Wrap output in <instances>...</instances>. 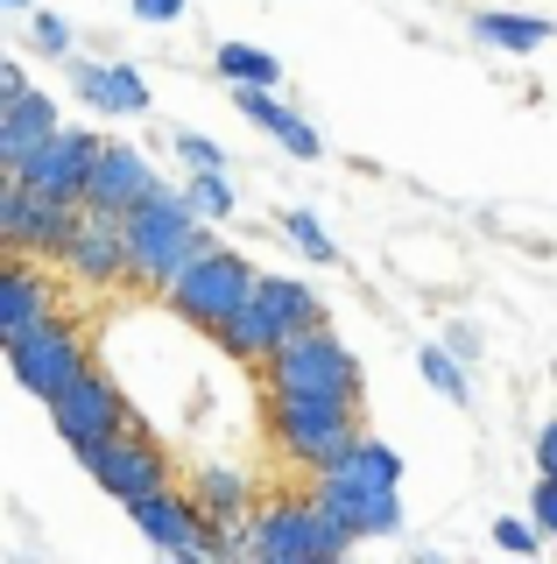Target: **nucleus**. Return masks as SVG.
<instances>
[{"label": "nucleus", "instance_id": "16", "mask_svg": "<svg viewBox=\"0 0 557 564\" xmlns=\"http://www.w3.org/2000/svg\"><path fill=\"white\" fill-rule=\"evenodd\" d=\"M233 106L254 120V128H269L275 141H283V155H297V163H318V155H325V134L310 128L275 85H233Z\"/></svg>", "mask_w": 557, "mask_h": 564}, {"label": "nucleus", "instance_id": "21", "mask_svg": "<svg viewBox=\"0 0 557 564\" xmlns=\"http://www.w3.org/2000/svg\"><path fill=\"white\" fill-rule=\"evenodd\" d=\"M550 22H536V14H515V8H473V43L501 50V57H529V50L550 43Z\"/></svg>", "mask_w": 557, "mask_h": 564}, {"label": "nucleus", "instance_id": "28", "mask_svg": "<svg viewBox=\"0 0 557 564\" xmlns=\"http://www.w3.org/2000/svg\"><path fill=\"white\" fill-rule=\"evenodd\" d=\"M170 149H177L184 170H226V149L212 134H170Z\"/></svg>", "mask_w": 557, "mask_h": 564}, {"label": "nucleus", "instance_id": "33", "mask_svg": "<svg viewBox=\"0 0 557 564\" xmlns=\"http://www.w3.org/2000/svg\"><path fill=\"white\" fill-rule=\"evenodd\" d=\"M14 93H29V64L0 57V99H14Z\"/></svg>", "mask_w": 557, "mask_h": 564}, {"label": "nucleus", "instance_id": "23", "mask_svg": "<svg viewBox=\"0 0 557 564\" xmlns=\"http://www.w3.org/2000/svg\"><path fill=\"white\" fill-rule=\"evenodd\" d=\"M466 367H473V360H459L445 339H438V346H416V375L438 388L445 402H473V381H466Z\"/></svg>", "mask_w": 557, "mask_h": 564}, {"label": "nucleus", "instance_id": "30", "mask_svg": "<svg viewBox=\"0 0 557 564\" xmlns=\"http://www.w3.org/2000/svg\"><path fill=\"white\" fill-rule=\"evenodd\" d=\"M128 8L142 14L149 29H170V22H184V14H190V0H128Z\"/></svg>", "mask_w": 557, "mask_h": 564}, {"label": "nucleus", "instance_id": "9", "mask_svg": "<svg viewBox=\"0 0 557 564\" xmlns=\"http://www.w3.org/2000/svg\"><path fill=\"white\" fill-rule=\"evenodd\" d=\"M50 423H57V437H64V445H72V458H78V452L107 445V437H120V431H134L142 416L128 410V395H120V381H113V375L85 367V375L64 388L57 402H50Z\"/></svg>", "mask_w": 557, "mask_h": 564}, {"label": "nucleus", "instance_id": "10", "mask_svg": "<svg viewBox=\"0 0 557 564\" xmlns=\"http://www.w3.org/2000/svg\"><path fill=\"white\" fill-rule=\"evenodd\" d=\"M78 466L92 473V480L107 487L120 508H128V501H142V494H155V487H170V452H163V437H155L149 423H134V431L107 437V445L78 452Z\"/></svg>", "mask_w": 557, "mask_h": 564}, {"label": "nucleus", "instance_id": "12", "mask_svg": "<svg viewBox=\"0 0 557 564\" xmlns=\"http://www.w3.org/2000/svg\"><path fill=\"white\" fill-rule=\"evenodd\" d=\"M99 149H107V134H92V128H57V134H50L43 149L22 163V170H8V176H22L29 191H43V198L85 205V191H92V163H99Z\"/></svg>", "mask_w": 557, "mask_h": 564}, {"label": "nucleus", "instance_id": "31", "mask_svg": "<svg viewBox=\"0 0 557 564\" xmlns=\"http://www.w3.org/2000/svg\"><path fill=\"white\" fill-rule=\"evenodd\" d=\"M445 346H451V352H459V360H480V352H487L473 325H451V332H445Z\"/></svg>", "mask_w": 557, "mask_h": 564}, {"label": "nucleus", "instance_id": "4", "mask_svg": "<svg viewBox=\"0 0 557 564\" xmlns=\"http://www.w3.org/2000/svg\"><path fill=\"white\" fill-rule=\"evenodd\" d=\"M254 564H332L360 543L353 522L325 516L318 494H275V501H254Z\"/></svg>", "mask_w": 557, "mask_h": 564}, {"label": "nucleus", "instance_id": "22", "mask_svg": "<svg viewBox=\"0 0 557 564\" xmlns=\"http://www.w3.org/2000/svg\"><path fill=\"white\" fill-rule=\"evenodd\" d=\"M212 64H219L226 85H283V57H269L261 43H233V35H226Z\"/></svg>", "mask_w": 557, "mask_h": 564}, {"label": "nucleus", "instance_id": "24", "mask_svg": "<svg viewBox=\"0 0 557 564\" xmlns=\"http://www.w3.org/2000/svg\"><path fill=\"white\" fill-rule=\"evenodd\" d=\"M283 240H290V247H297V254H304V261H318V269H339V240H332V234H325V219H318V212H304V205H290V212H283Z\"/></svg>", "mask_w": 557, "mask_h": 564}, {"label": "nucleus", "instance_id": "18", "mask_svg": "<svg viewBox=\"0 0 557 564\" xmlns=\"http://www.w3.org/2000/svg\"><path fill=\"white\" fill-rule=\"evenodd\" d=\"M50 311H57V282L36 269V254H14L8 247V269H0V339L43 325Z\"/></svg>", "mask_w": 557, "mask_h": 564}, {"label": "nucleus", "instance_id": "32", "mask_svg": "<svg viewBox=\"0 0 557 564\" xmlns=\"http://www.w3.org/2000/svg\"><path fill=\"white\" fill-rule=\"evenodd\" d=\"M536 473H557V416L536 431Z\"/></svg>", "mask_w": 557, "mask_h": 564}, {"label": "nucleus", "instance_id": "11", "mask_svg": "<svg viewBox=\"0 0 557 564\" xmlns=\"http://www.w3.org/2000/svg\"><path fill=\"white\" fill-rule=\"evenodd\" d=\"M128 522L142 529L149 551L163 557H212V522H205V508L190 501V487H155L142 501H128Z\"/></svg>", "mask_w": 557, "mask_h": 564}, {"label": "nucleus", "instance_id": "17", "mask_svg": "<svg viewBox=\"0 0 557 564\" xmlns=\"http://www.w3.org/2000/svg\"><path fill=\"white\" fill-rule=\"evenodd\" d=\"M57 128H64V120H57V93H36V85H29V93L0 99V170H22Z\"/></svg>", "mask_w": 557, "mask_h": 564}, {"label": "nucleus", "instance_id": "34", "mask_svg": "<svg viewBox=\"0 0 557 564\" xmlns=\"http://www.w3.org/2000/svg\"><path fill=\"white\" fill-rule=\"evenodd\" d=\"M0 8H29V0H0Z\"/></svg>", "mask_w": 557, "mask_h": 564}, {"label": "nucleus", "instance_id": "14", "mask_svg": "<svg viewBox=\"0 0 557 564\" xmlns=\"http://www.w3.org/2000/svg\"><path fill=\"white\" fill-rule=\"evenodd\" d=\"M64 78H72V93L92 106L99 120H142L155 93H149V78H142V64H120V57H64Z\"/></svg>", "mask_w": 557, "mask_h": 564}, {"label": "nucleus", "instance_id": "27", "mask_svg": "<svg viewBox=\"0 0 557 564\" xmlns=\"http://www.w3.org/2000/svg\"><path fill=\"white\" fill-rule=\"evenodd\" d=\"M494 543L509 557H536L550 536H544V522H536V516H494Z\"/></svg>", "mask_w": 557, "mask_h": 564}, {"label": "nucleus", "instance_id": "20", "mask_svg": "<svg viewBox=\"0 0 557 564\" xmlns=\"http://www.w3.org/2000/svg\"><path fill=\"white\" fill-rule=\"evenodd\" d=\"M254 304L269 311V325L283 332V346L297 339V332H310V325H332V311H325V296L310 290L304 275H261V282H254Z\"/></svg>", "mask_w": 557, "mask_h": 564}, {"label": "nucleus", "instance_id": "26", "mask_svg": "<svg viewBox=\"0 0 557 564\" xmlns=\"http://www.w3.org/2000/svg\"><path fill=\"white\" fill-rule=\"evenodd\" d=\"M29 50H43V57H72V50H78V29L64 22V14L36 8V14H29Z\"/></svg>", "mask_w": 557, "mask_h": 564}, {"label": "nucleus", "instance_id": "25", "mask_svg": "<svg viewBox=\"0 0 557 564\" xmlns=\"http://www.w3.org/2000/svg\"><path fill=\"white\" fill-rule=\"evenodd\" d=\"M184 191H190V205H198L212 226H226V219L240 212V191L226 184V170H190V176H184Z\"/></svg>", "mask_w": 557, "mask_h": 564}, {"label": "nucleus", "instance_id": "2", "mask_svg": "<svg viewBox=\"0 0 557 564\" xmlns=\"http://www.w3.org/2000/svg\"><path fill=\"white\" fill-rule=\"evenodd\" d=\"M205 247H212V219L190 205L184 184H155L142 205H128V261H134L142 290L163 296Z\"/></svg>", "mask_w": 557, "mask_h": 564}, {"label": "nucleus", "instance_id": "6", "mask_svg": "<svg viewBox=\"0 0 557 564\" xmlns=\"http://www.w3.org/2000/svg\"><path fill=\"white\" fill-rule=\"evenodd\" d=\"M261 375H269V388H310V395H339V402H360V395H368V375H360L353 346L339 339V325L297 332V339L275 352Z\"/></svg>", "mask_w": 557, "mask_h": 564}, {"label": "nucleus", "instance_id": "1", "mask_svg": "<svg viewBox=\"0 0 557 564\" xmlns=\"http://www.w3.org/2000/svg\"><path fill=\"white\" fill-rule=\"evenodd\" d=\"M310 494H318L325 516L353 522L360 543L395 536V529L409 522V508H403V452H395L389 437H368V431H360V445L346 452L339 473H318V480H310Z\"/></svg>", "mask_w": 557, "mask_h": 564}, {"label": "nucleus", "instance_id": "19", "mask_svg": "<svg viewBox=\"0 0 557 564\" xmlns=\"http://www.w3.org/2000/svg\"><path fill=\"white\" fill-rule=\"evenodd\" d=\"M184 487L205 508V522H248L254 516V473L233 466V458H198Z\"/></svg>", "mask_w": 557, "mask_h": 564}, {"label": "nucleus", "instance_id": "8", "mask_svg": "<svg viewBox=\"0 0 557 564\" xmlns=\"http://www.w3.org/2000/svg\"><path fill=\"white\" fill-rule=\"evenodd\" d=\"M78 226H85V205L43 198V191L22 184V176H0V240H8L14 254L64 261V247L78 240Z\"/></svg>", "mask_w": 557, "mask_h": 564}, {"label": "nucleus", "instance_id": "7", "mask_svg": "<svg viewBox=\"0 0 557 564\" xmlns=\"http://www.w3.org/2000/svg\"><path fill=\"white\" fill-rule=\"evenodd\" d=\"M0 346H8L14 381H22L36 402H57L64 388H72L85 367H92V360H85L78 325H72V317H57V311H50L43 325H29V332H14V339H0Z\"/></svg>", "mask_w": 557, "mask_h": 564}, {"label": "nucleus", "instance_id": "15", "mask_svg": "<svg viewBox=\"0 0 557 564\" xmlns=\"http://www.w3.org/2000/svg\"><path fill=\"white\" fill-rule=\"evenodd\" d=\"M155 184H163V176H155L149 155L134 149V141H113V134H107V149H99V163H92V191H85V205L128 212V205H142Z\"/></svg>", "mask_w": 557, "mask_h": 564}, {"label": "nucleus", "instance_id": "29", "mask_svg": "<svg viewBox=\"0 0 557 564\" xmlns=\"http://www.w3.org/2000/svg\"><path fill=\"white\" fill-rule=\"evenodd\" d=\"M529 516L544 522V536L557 543V473H536V494H529Z\"/></svg>", "mask_w": 557, "mask_h": 564}, {"label": "nucleus", "instance_id": "13", "mask_svg": "<svg viewBox=\"0 0 557 564\" xmlns=\"http://www.w3.org/2000/svg\"><path fill=\"white\" fill-rule=\"evenodd\" d=\"M57 269L72 275L78 290H113V282H134V261H128V212L85 205V226H78V240L64 247Z\"/></svg>", "mask_w": 557, "mask_h": 564}, {"label": "nucleus", "instance_id": "3", "mask_svg": "<svg viewBox=\"0 0 557 564\" xmlns=\"http://www.w3.org/2000/svg\"><path fill=\"white\" fill-rule=\"evenodd\" d=\"M269 423H275V445L297 458L310 480L339 473L346 452L360 445V402L310 395V388H269Z\"/></svg>", "mask_w": 557, "mask_h": 564}, {"label": "nucleus", "instance_id": "5", "mask_svg": "<svg viewBox=\"0 0 557 564\" xmlns=\"http://www.w3.org/2000/svg\"><path fill=\"white\" fill-rule=\"evenodd\" d=\"M254 282H261L254 261L240 254V247L212 240V247H205V254L190 261V269H184L177 282H170L163 296H170V311H177L184 325H198L205 339H219V325H226V317H233V311L254 296Z\"/></svg>", "mask_w": 557, "mask_h": 564}]
</instances>
